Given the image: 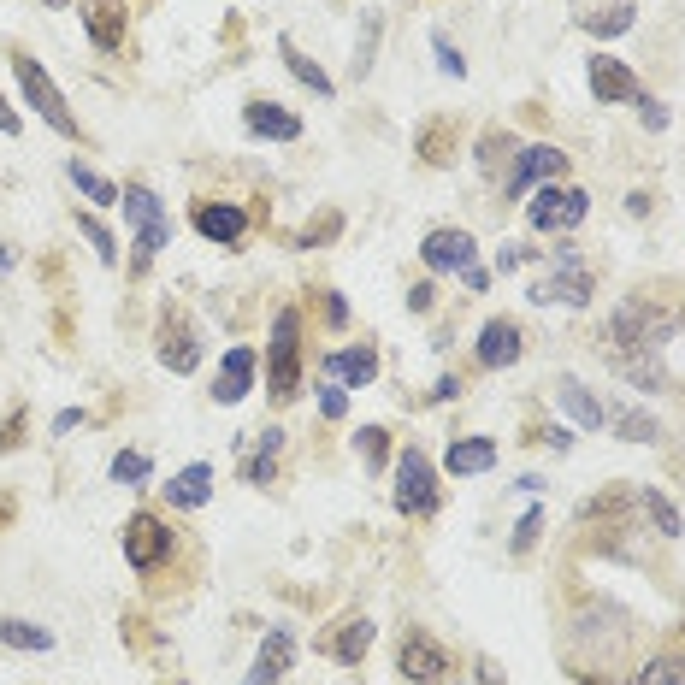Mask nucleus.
I'll list each match as a JSON object with an SVG mask.
<instances>
[{
	"instance_id": "f257e3e1",
	"label": "nucleus",
	"mask_w": 685,
	"mask_h": 685,
	"mask_svg": "<svg viewBox=\"0 0 685 685\" xmlns=\"http://www.w3.org/2000/svg\"><path fill=\"white\" fill-rule=\"evenodd\" d=\"M302 390V313L284 308L272 319V402H296Z\"/></svg>"
},
{
	"instance_id": "f03ea898",
	"label": "nucleus",
	"mask_w": 685,
	"mask_h": 685,
	"mask_svg": "<svg viewBox=\"0 0 685 685\" xmlns=\"http://www.w3.org/2000/svg\"><path fill=\"white\" fill-rule=\"evenodd\" d=\"M12 71H18V89H24V101H30V107H36V113H42V119H48L54 130H60L65 142H77V136H83V125L71 119V107H65L60 83H54L42 65L30 60V54H12Z\"/></svg>"
},
{
	"instance_id": "7ed1b4c3",
	"label": "nucleus",
	"mask_w": 685,
	"mask_h": 685,
	"mask_svg": "<svg viewBox=\"0 0 685 685\" xmlns=\"http://www.w3.org/2000/svg\"><path fill=\"white\" fill-rule=\"evenodd\" d=\"M125 201V213H130V225H136V254H130V272L142 278L148 266H154V254L166 249V213H160V195L154 189H125L119 195Z\"/></svg>"
},
{
	"instance_id": "20e7f679",
	"label": "nucleus",
	"mask_w": 685,
	"mask_h": 685,
	"mask_svg": "<svg viewBox=\"0 0 685 685\" xmlns=\"http://www.w3.org/2000/svg\"><path fill=\"white\" fill-rule=\"evenodd\" d=\"M437 508V467L426 461L420 443L402 449L396 461V514H432Z\"/></svg>"
},
{
	"instance_id": "39448f33",
	"label": "nucleus",
	"mask_w": 685,
	"mask_h": 685,
	"mask_svg": "<svg viewBox=\"0 0 685 685\" xmlns=\"http://www.w3.org/2000/svg\"><path fill=\"white\" fill-rule=\"evenodd\" d=\"M591 213V195L585 189H544L532 207H526V219H532V231H573L579 219Z\"/></svg>"
},
{
	"instance_id": "423d86ee",
	"label": "nucleus",
	"mask_w": 685,
	"mask_h": 685,
	"mask_svg": "<svg viewBox=\"0 0 685 685\" xmlns=\"http://www.w3.org/2000/svg\"><path fill=\"white\" fill-rule=\"evenodd\" d=\"M172 550V532H166V520H154V514H130L125 520V561L130 567H160V556Z\"/></svg>"
},
{
	"instance_id": "0eeeda50",
	"label": "nucleus",
	"mask_w": 685,
	"mask_h": 685,
	"mask_svg": "<svg viewBox=\"0 0 685 685\" xmlns=\"http://www.w3.org/2000/svg\"><path fill=\"white\" fill-rule=\"evenodd\" d=\"M585 71H591V95H597L603 107H626V101H638V95H644V89H638V77L626 71V60H615V54H591Z\"/></svg>"
},
{
	"instance_id": "6e6552de",
	"label": "nucleus",
	"mask_w": 685,
	"mask_h": 685,
	"mask_svg": "<svg viewBox=\"0 0 685 685\" xmlns=\"http://www.w3.org/2000/svg\"><path fill=\"white\" fill-rule=\"evenodd\" d=\"M520 349H526V337H520V325H514V319H485V325H479V337H473V355H479V367H491V373L514 367V361H520Z\"/></svg>"
},
{
	"instance_id": "1a4fd4ad",
	"label": "nucleus",
	"mask_w": 685,
	"mask_h": 685,
	"mask_svg": "<svg viewBox=\"0 0 685 685\" xmlns=\"http://www.w3.org/2000/svg\"><path fill=\"white\" fill-rule=\"evenodd\" d=\"M561 172H567V154H561L556 142H532V148H520V154H514L508 189H514V195H526V189H538L544 178H561Z\"/></svg>"
},
{
	"instance_id": "9d476101",
	"label": "nucleus",
	"mask_w": 685,
	"mask_h": 685,
	"mask_svg": "<svg viewBox=\"0 0 685 685\" xmlns=\"http://www.w3.org/2000/svg\"><path fill=\"white\" fill-rule=\"evenodd\" d=\"M373 632H378V626L367 621V615H349V621H337V626H325V632H319V650H325L331 662H343V668H355V662L367 656V644H373Z\"/></svg>"
},
{
	"instance_id": "9b49d317",
	"label": "nucleus",
	"mask_w": 685,
	"mask_h": 685,
	"mask_svg": "<svg viewBox=\"0 0 685 685\" xmlns=\"http://www.w3.org/2000/svg\"><path fill=\"white\" fill-rule=\"evenodd\" d=\"M290 668H296V632H290V626H272L243 685H278L284 674H290Z\"/></svg>"
},
{
	"instance_id": "f8f14e48",
	"label": "nucleus",
	"mask_w": 685,
	"mask_h": 685,
	"mask_svg": "<svg viewBox=\"0 0 685 685\" xmlns=\"http://www.w3.org/2000/svg\"><path fill=\"white\" fill-rule=\"evenodd\" d=\"M420 254H426V266H432V272H461V266H473L479 243H473L467 231H455V225H437V231H426Z\"/></svg>"
},
{
	"instance_id": "ddd939ff",
	"label": "nucleus",
	"mask_w": 685,
	"mask_h": 685,
	"mask_svg": "<svg viewBox=\"0 0 685 685\" xmlns=\"http://www.w3.org/2000/svg\"><path fill=\"white\" fill-rule=\"evenodd\" d=\"M532 302H538V308H556V302H567V308H585V302H591V272H585L579 260H561L556 278H544V284L532 290Z\"/></svg>"
},
{
	"instance_id": "4468645a",
	"label": "nucleus",
	"mask_w": 685,
	"mask_h": 685,
	"mask_svg": "<svg viewBox=\"0 0 685 685\" xmlns=\"http://www.w3.org/2000/svg\"><path fill=\"white\" fill-rule=\"evenodd\" d=\"M249 390H254V349L249 343H237V349L225 355L219 378H213V402H219V408H237Z\"/></svg>"
},
{
	"instance_id": "2eb2a0df",
	"label": "nucleus",
	"mask_w": 685,
	"mask_h": 685,
	"mask_svg": "<svg viewBox=\"0 0 685 685\" xmlns=\"http://www.w3.org/2000/svg\"><path fill=\"white\" fill-rule=\"evenodd\" d=\"M243 125H249V136H260V142H296V136H302V119H296L290 107H278V101H249V107H243Z\"/></svg>"
},
{
	"instance_id": "dca6fc26",
	"label": "nucleus",
	"mask_w": 685,
	"mask_h": 685,
	"mask_svg": "<svg viewBox=\"0 0 685 685\" xmlns=\"http://www.w3.org/2000/svg\"><path fill=\"white\" fill-rule=\"evenodd\" d=\"M396 668H402V680L432 685V680L449 674V656H443V644H432V638H408V644H402V656H396Z\"/></svg>"
},
{
	"instance_id": "f3484780",
	"label": "nucleus",
	"mask_w": 685,
	"mask_h": 685,
	"mask_svg": "<svg viewBox=\"0 0 685 685\" xmlns=\"http://www.w3.org/2000/svg\"><path fill=\"white\" fill-rule=\"evenodd\" d=\"M195 231H201L207 243H237V237L249 231V219H243L237 201H201V207H195Z\"/></svg>"
},
{
	"instance_id": "a211bd4d",
	"label": "nucleus",
	"mask_w": 685,
	"mask_h": 685,
	"mask_svg": "<svg viewBox=\"0 0 685 685\" xmlns=\"http://www.w3.org/2000/svg\"><path fill=\"white\" fill-rule=\"evenodd\" d=\"M378 378V349L373 343H361V349H337V355H325V384H373Z\"/></svg>"
},
{
	"instance_id": "6ab92c4d",
	"label": "nucleus",
	"mask_w": 685,
	"mask_h": 685,
	"mask_svg": "<svg viewBox=\"0 0 685 685\" xmlns=\"http://www.w3.org/2000/svg\"><path fill=\"white\" fill-rule=\"evenodd\" d=\"M160 361H166V373H195L201 367V343H195V331L178 325V313H166V325H160Z\"/></svg>"
},
{
	"instance_id": "aec40b11",
	"label": "nucleus",
	"mask_w": 685,
	"mask_h": 685,
	"mask_svg": "<svg viewBox=\"0 0 685 685\" xmlns=\"http://www.w3.org/2000/svg\"><path fill=\"white\" fill-rule=\"evenodd\" d=\"M83 24H89V36H95V48H119L125 42V0H89V12H83Z\"/></svg>"
},
{
	"instance_id": "412c9836",
	"label": "nucleus",
	"mask_w": 685,
	"mask_h": 685,
	"mask_svg": "<svg viewBox=\"0 0 685 685\" xmlns=\"http://www.w3.org/2000/svg\"><path fill=\"white\" fill-rule=\"evenodd\" d=\"M556 402H561V414H567L573 426H585V432H597V426L609 420V414L591 402V390H585L579 378H561V384H556Z\"/></svg>"
},
{
	"instance_id": "4be33fe9",
	"label": "nucleus",
	"mask_w": 685,
	"mask_h": 685,
	"mask_svg": "<svg viewBox=\"0 0 685 685\" xmlns=\"http://www.w3.org/2000/svg\"><path fill=\"white\" fill-rule=\"evenodd\" d=\"M497 461V443L491 437H455L449 443V473H485Z\"/></svg>"
},
{
	"instance_id": "5701e85b",
	"label": "nucleus",
	"mask_w": 685,
	"mask_h": 685,
	"mask_svg": "<svg viewBox=\"0 0 685 685\" xmlns=\"http://www.w3.org/2000/svg\"><path fill=\"white\" fill-rule=\"evenodd\" d=\"M207 479H213V467H207V461H189L184 473L166 485V497L178 502V508H201V502H207V491H213Z\"/></svg>"
},
{
	"instance_id": "b1692460",
	"label": "nucleus",
	"mask_w": 685,
	"mask_h": 685,
	"mask_svg": "<svg viewBox=\"0 0 685 685\" xmlns=\"http://www.w3.org/2000/svg\"><path fill=\"white\" fill-rule=\"evenodd\" d=\"M278 54H284V71H290V77H296L302 89H313V95H331V71H319V65H313L308 54H302V48L290 42V36L278 42Z\"/></svg>"
},
{
	"instance_id": "393cba45",
	"label": "nucleus",
	"mask_w": 685,
	"mask_h": 685,
	"mask_svg": "<svg viewBox=\"0 0 685 685\" xmlns=\"http://www.w3.org/2000/svg\"><path fill=\"white\" fill-rule=\"evenodd\" d=\"M0 644L42 656V650H54V632H48V626H36V621H18V615H6V621H0Z\"/></svg>"
},
{
	"instance_id": "a878e982",
	"label": "nucleus",
	"mask_w": 685,
	"mask_h": 685,
	"mask_svg": "<svg viewBox=\"0 0 685 685\" xmlns=\"http://www.w3.org/2000/svg\"><path fill=\"white\" fill-rule=\"evenodd\" d=\"M579 24H585L591 36H626V30H632V6L615 0V6H603V12H585Z\"/></svg>"
},
{
	"instance_id": "bb28decb",
	"label": "nucleus",
	"mask_w": 685,
	"mask_h": 685,
	"mask_svg": "<svg viewBox=\"0 0 685 685\" xmlns=\"http://www.w3.org/2000/svg\"><path fill=\"white\" fill-rule=\"evenodd\" d=\"M615 432H621L626 443H656V437H662V426H656L644 408H615Z\"/></svg>"
},
{
	"instance_id": "cd10ccee",
	"label": "nucleus",
	"mask_w": 685,
	"mask_h": 685,
	"mask_svg": "<svg viewBox=\"0 0 685 685\" xmlns=\"http://www.w3.org/2000/svg\"><path fill=\"white\" fill-rule=\"evenodd\" d=\"M278 449H284V432H260V455L249 461L254 485H272V479H278Z\"/></svg>"
},
{
	"instance_id": "c85d7f7f",
	"label": "nucleus",
	"mask_w": 685,
	"mask_h": 685,
	"mask_svg": "<svg viewBox=\"0 0 685 685\" xmlns=\"http://www.w3.org/2000/svg\"><path fill=\"white\" fill-rule=\"evenodd\" d=\"M148 479H154V461H148L142 449L113 455V485H148Z\"/></svg>"
},
{
	"instance_id": "c756f323",
	"label": "nucleus",
	"mask_w": 685,
	"mask_h": 685,
	"mask_svg": "<svg viewBox=\"0 0 685 685\" xmlns=\"http://www.w3.org/2000/svg\"><path fill=\"white\" fill-rule=\"evenodd\" d=\"M71 184L83 189V195H89V201H101V207H113V201H119V189L107 184V178H101V172H89V166H83V160H71Z\"/></svg>"
},
{
	"instance_id": "7c9ffc66",
	"label": "nucleus",
	"mask_w": 685,
	"mask_h": 685,
	"mask_svg": "<svg viewBox=\"0 0 685 685\" xmlns=\"http://www.w3.org/2000/svg\"><path fill=\"white\" fill-rule=\"evenodd\" d=\"M644 508H650V520H656V526H662V538H680V532H685L680 508H674V502L662 497V491H644Z\"/></svg>"
},
{
	"instance_id": "2f4dec72",
	"label": "nucleus",
	"mask_w": 685,
	"mask_h": 685,
	"mask_svg": "<svg viewBox=\"0 0 685 685\" xmlns=\"http://www.w3.org/2000/svg\"><path fill=\"white\" fill-rule=\"evenodd\" d=\"M355 449H361V461L378 473V467L390 461V432H384V426H367V432H355Z\"/></svg>"
},
{
	"instance_id": "473e14b6",
	"label": "nucleus",
	"mask_w": 685,
	"mask_h": 685,
	"mask_svg": "<svg viewBox=\"0 0 685 685\" xmlns=\"http://www.w3.org/2000/svg\"><path fill=\"white\" fill-rule=\"evenodd\" d=\"M632 685H685V656H656Z\"/></svg>"
},
{
	"instance_id": "72a5a7b5",
	"label": "nucleus",
	"mask_w": 685,
	"mask_h": 685,
	"mask_svg": "<svg viewBox=\"0 0 685 685\" xmlns=\"http://www.w3.org/2000/svg\"><path fill=\"white\" fill-rule=\"evenodd\" d=\"M378 12H367V24H361V42H355V77H367L373 71V48H378Z\"/></svg>"
},
{
	"instance_id": "f704fd0d",
	"label": "nucleus",
	"mask_w": 685,
	"mask_h": 685,
	"mask_svg": "<svg viewBox=\"0 0 685 685\" xmlns=\"http://www.w3.org/2000/svg\"><path fill=\"white\" fill-rule=\"evenodd\" d=\"M77 225H83V237H89V243H95V254H101V260H107V266H113V260H119V249H113V231H107V225H101V219H95V213H77Z\"/></svg>"
},
{
	"instance_id": "c9c22d12",
	"label": "nucleus",
	"mask_w": 685,
	"mask_h": 685,
	"mask_svg": "<svg viewBox=\"0 0 685 685\" xmlns=\"http://www.w3.org/2000/svg\"><path fill=\"white\" fill-rule=\"evenodd\" d=\"M432 54L443 60V71H449V77H467V60H461V48H455L443 30H432Z\"/></svg>"
},
{
	"instance_id": "e433bc0d",
	"label": "nucleus",
	"mask_w": 685,
	"mask_h": 685,
	"mask_svg": "<svg viewBox=\"0 0 685 685\" xmlns=\"http://www.w3.org/2000/svg\"><path fill=\"white\" fill-rule=\"evenodd\" d=\"M24 426H30V408H12L6 426H0V455H12V449L24 443Z\"/></svg>"
},
{
	"instance_id": "4c0bfd02",
	"label": "nucleus",
	"mask_w": 685,
	"mask_h": 685,
	"mask_svg": "<svg viewBox=\"0 0 685 685\" xmlns=\"http://www.w3.org/2000/svg\"><path fill=\"white\" fill-rule=\"evenodd\" d=\"M319 414H325V420H343V414H349V390L325 384V390H319Z\"/></svg>"
},
{
	"instance_id": "58836bf2",
	"label": "nucleus",
	"mask_w": 685,
	"mask_h": 685,
	"mask_svg": "<svg viewBox=\"0 0 685 685\" xmlns=\"http://www.w3.org/2000/svg\"><path fill=\"white\" fill-rule=\"evenodd\" d=\"M632 107H638V119H644V125H650V130H668V107H662L656 95H638Z\"/></svg>"
},
{
	"instance_id": "ea45409f",
	"label": "nucleus",
	"mask_w": 685,
	"mask_h": 685,
	"mask_svg": "<svg viewBox=\"0 0 685 685\" xmlns=\"http://www.w3.org/2000/svg\"><path fill=\"white\" fill-rule=\"evenodd\" d=\"M538 532H544V514L532 508V514H526V520L514 526V550H532V544H538Z\"/></svg>"
},
{
	"instance_id": "a19ab883",
	"label": "nucleus",
	"mask_w": 685,
	"mask_h": 685,
	"mask_svg": "<svg viewBox=\"0 0 685 685\" xmlns=\"http://www.w3.org/2000/svg\"><path fill=\"white\" fill-rule=\"evenodd\" d=\"M426 142H432V160L443 166V160H449V125H432V136H420V148H426Z\"/></svg>"
},
{
	"instance_id": "79ce46f5",
	"label": "nucleus",
	"mask_w": 685,
	"mask_h": 685,
	"mask_svg": "<svg viewBox=\"0 0 685 685\" xmlns=\"http://www.w3.org/2000/svg\"><path fill=\"white\" fill-rule=\"evenodd\" d=\"M319 308H325V319H331V325H349V302H343V296H337V290H331V296H325V302H319Z\"/></svg>"
},
{
	"instance_id": "37998d69",
	"label": "nucleus",
	"mask_w": 685,
	"mask_h": 685,
	"mask_svg": "<svg viewBox=\"0 0 685 685\" xmlns=\"http://www.w3.org/2000/svg\"><path fill=\"white\" fill-rule=\"evenodd\" d=\"M461 278H467V290H473V296H485V290H491V272H485V266H461Z\"/></svg>"
},
{
	"instance_id": "c03bdc74",
	"label": "nucleus",
	"mask_w": 685,
	"mask_h": 685,
	"mask_svg": "<svg viewBox=\"0 0 685 685\" xmlns=\"http://www.w3.org/2000/svg\"><path fill=\"white\" fill-rule=\"evenodd\" d=\"M432 296H437L432 284H414V290H408V308H414V313H426V308H432Z\"/></svg>"
},
{
	"instance_id": "a18cd8bd",
	"label": "nucleus",
	"mask_w": 685,
	"mask_h": 685,
	"mask_svg": "<svg viewBox=\"0 0 685 685\" xmlns=\"http://www.w3.org/2000/svg\"><path fill=\"white\" fill-rule=\"evenodd\" d=\"M455 396H461V378H437L432 402H455Z\"/></svg>"
},
{
	"instance_id": "49530a36",
	"label": "nucleus",
	"mask_w": 685,
	"mask_h": 685,
	"mask_svg": "<svg viewBox=\"0 0 685 685\" xmlns=\"http://www.w3.org/2000/svg\"><path fill=\"white\" fill-rule=\"evenodd\" d=\"M520 260H532V249H502V254H497V272H514Z\"/></svg>"
},
{
	"instance_id": "de8ad7c7",
	"label": "nucleus",
	"mask_w": 685,
	"mask_h": 685,
	"mask_svg": "<svg viewBox=\"0 0 685 685\" xmlns=\"http://www.w3.org/2000/svg\"><path fill=\"white\" fill-rule=\"evenodd\" d=\"M544 443H550V449H573V437H567V426H544Z\"/></svg>"
},
{
	"instance_id": "09e8293b",
	"label": "nucleus",
	"mask_w": 685,
	"mask_h": 685,
	"mask_svg": "<svg viewBox=\"0 0 685 685\" xmlns=\"http://www.w3.org/2000/svg\"><path fill=\"white\" fill-rule=\"evenodd\" d=\"M83 426V408H65L60 420H54V432H77Z\"/></svg>"
},
{
	"instance_id": "8fccbe9b",
	"label": "nucleus",
	"mask_w": 685,
	"mask_h": 685,
	"mask_svg": "<svg viewBox=\"0 0 685 685\" xmlns=\"http://www.w3.org/2000/svg\"><path fill=\"white\" fill-rule=\"evenodd\" d=\"M479 685H502V668H497V662H491V656L479 662Z\"/></svg>"
},
{
	"instance_id": "3c124183",
	"label": "nucleus",
	"mask_w": 685,
	"mask_h": 685,
	"mask_svg": "<svg viewBox=\"0 0 685 685\" xmlns=\"http://www.w3.org/2000/svg\"><path fill=\"white\" fill-rule=\"evenodd\" d=\"M0 130H6V136H18V113H6V107H0Z\"/></svg>"
},
{
	"instance_id": "603ef678",
	"label": "nucleus",
	"mask_w": 685,
	"mask_h": 685,
	"mask_svg": "<svg viewBox=\"0 0 685 685\" xmlns=\"http://www.w3.org/2000/svg\"><path fill=\"white\" fill-rule=\"evenodd\" d=\"M48 6H71V0H48Z\"/></svg>"
}]
</instances>
